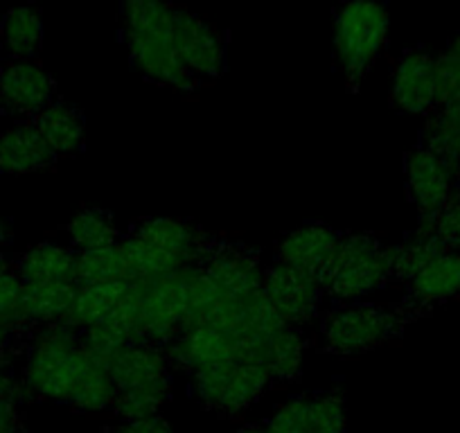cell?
<instances>
[{
  "mask_svg": "<svg viewBox=\"0 0 460 433\" xmlns=\"http://www.w3.org/2000/svg\"><path fill=\"white\" fill-rule=\"evenodd\" d=\"M10 226H7L5 216L0 215V249H5L7 244H10Z\"/></svg>",
  "mask_w": 460,
  "mask_h": 433,
  "instance_id": "cell-35",
  "label": "cell"
},
{
  "mask_svg": "<svg viewBox=\"0 0 460 433\" xmlns=\"http://www.w3.org/2000/svg\"><path fill=\"white\" fill-rule=\"evenodd\" d=\"M269 433H345V402L339 391L291 397L264 422Z\"/></svg>",
  "mask_w": 460,
  "mask_h": 433,
  "instance_id": "cell-12",
  "label": "cell"
},
{
  "mask_svg": "<svg viewBox=\"0 0 460 433\" xmlns=\"http://www.w3.org/2000/svg\"><path fill=\"white\" fill-rule=\"evenodd\" d=\"M129 287L131 282L77 287V294H75L73 305H70V312L66 314V318L61 323L68 325L70 330H75V332H82V330L91 328L95 323L104 321L118 307V303H120L122 296L127 294Z\"/></svg>",
  "mask_w": 460,
  "mask_h": 433,
  "instance_id": "cell-24",
  "label": "cell"
},
{
  "mask_svg": "<svg viewBox=\"0 0 460 433\" xmlns=\"http://www.w3.org/2000/svg\"><path fill=\"white\" fill-rule=\"evenodd\" d=\"M165 355L172 368L192 375L212 364L237 359V346L226 334L212 328H190L167 346Z\"/></svg>",
  "mask_w": 460,
  "mask_h": 433,
  "instance_id": "cell-19",
  "label": "cell"
},
{
  "mask_svg": "<svg viewBox=\"0 0 460 433\" xmlns=\"http://www.w3.org/2000/svg\"><path fill=\"white\" fill-rule=\"evenodd\" d=\"M102 433H176L161 415L145 420H131V422H118L102 429Z\"/></svg>",
  "mask_w": 460,
  "mask_h": 433,
  "instance_id": "cell-33",
  "label": "cell"
},
{
  "mask_svg": "<svg viewBox=\"0 0 460 433\" xmlns=\"http://www.w3.org/2000/svg\"><path fill=\"white\" fill-rule=\"evenodd\" d=\"M109 282H134L129 262H127L120 244L111 246V249L77 253L75 287L109 285Z\"/></svg>",
  "mask_w": 460,
  "mask_h": 433,
  "instance_id": "cell-27",
  "label": "cell"
},
{
  "mask_svg": "<svg viewBox=\"0 0 460 433\" xmlns=\"http://www.w3.org/2000/svg\"><path fill=\"white\" fill-rule=\"evenodd\" d=\"M59 163L30 120L0 134V174L23 176L52 170Z\"/></svg>",
  "mask_w": 460,
  "mask_h": 433,
  "instance_id": "cell-18",
  "label": "cell"
},
{
  "mask_svg": "<svg viewBox=\"0 0 460 433\" xmlns=\"http://www.w3.org/2000/svg\"><path fill=\"white\" fill-rule=\"evenodd\" d=\"M21 361L19 379L28 397L84 413L113 409L118 391L109 370L84 352L79 334L64 323L32 330Z\"/></svg>",
  "mask_w": 460,
  "mask_h": 433,
  "instance_id": "cell-1",
  "label": "cell"
},
{
  "mask_svg": "<svg viewBox=\"0 0 460 433\" xmlns=\"http://www.w3.org/2000/svg\"><path fill=\"white\" fill-rule=\"evenodd\" d=\"M30 122L41 134V138L46 140V145L55 152L57 158L73 156L84 147L86 120H84L77 106L68 104V102L55 100L46 111L39 113Z\"/></svg>",
  "mask_w": 460,
  "mask_h": 433,
  "instance_id": "cell-21",
  "label": "cell"
},
{
  "mask_svg": "<svg viewBox=\"0 0 460 433\" xmlns=\"http://www.w3.org/2000/svg\"><path fill=\"white\" fill-rule=\"evenodd\" d=\"M12 264H14V260H10V258H7L5 249H0V273L10 271V269H12Z\"/></svg>",
  "mask_w": 460,
  "mask_h": 433,
  "instance_id": "cell-37",
  "label": "cell"
},
{
  "mask_svg": "<svg viewBox=\"0 0 460 433\" xmlns=\"http://www.w3.org/2000/svg\"><path fill=\"white\" fill-rule=\"evenodd\" d=\"M19 422V402L7 395H0V433H12Z\"/></svg>",
  "mask_w": 460,
  "mask_h": 433,
  "instance_id": "cell-34",
  "label": "cell"
},
{
  "mask_svg": "<svg viewBox=\"0 0 460 433\" xmlns=\"http://www.w3.org/2000/svg\"><path fill=\"white\" fill-rule=\"evenodd\" d=\"M454 181H456V190H460V161L454 165Z\"/></svg>",
  "mask_w": 460,
  "mask_h": 433,
  "instance_id": "cell-38",
  "label": "cell"
},
{
  "mask_svg": "<svg viewBox=\"0 0 460 433\" xmlns=\"http://www.w3.org/2000/svg\"><path fill=\"white\" fill-rule=\"evenodd\" d=\"M404 305L415 321L427 316L433 307L460 296V251H447L429 262L413 280L404 285Z\"/></svg>",
  "mask_w": 460,
  "mask_h": 433,
  "instance_id": "cell-17",
  "label": "cell"
},
{
  "mask_svg": "<svg viewBox=\"0 0 460 433\" xmlns=\"http://www.w3.org/2000/svg\"><path fill=\"white\" fill-rule=\"evenodd\" d=\"M307 346V339L303 337L298 328H282L273 334L264 355V368L271 375L273 384L296 382L303 370V352Z\"/></svg>",
  "mask_w": 460,
  "mask_h": 433,
  "instance_id": "cell-28",
  "label": "cell"
},
{
  "mask_svg": "<svg viewBox=\"0 0 460 433\" xmlns=\"http://www.w3.org/2000/svg\"><path fill=\"white\" fill-rule=\"evenodd\" d=\"M12 433H30V431H28V429H23V427H16Z\"/></svg>",
  "mask_w": 460,
  "mask_h": 433,
  "instance_id": "cell-39",
  "label": "cell"
},
{
  "mask_svg": "<svg viewBox=\"0 0 460 433\" xmlns=\"http://www.w3.org/2000/svg\"><path fill=\"white\" fill-rule=\"evenodd\" d=\"M127 235L138 237L174 260L181 269L194 267L217 233H208L194 224L167 216H145L129 226Z\"/></svg>",
  "mask_w": 460,
  "mask_h": 433,
  "instance_id": "cell-15",
  "label": "cell"
},
{
  "mask_svg": "<svg viewBox=\"0 0 460 433\" xmlns=\"http://www.w3.org/2000/svg\"><path fill=\"white\" fill-rule=\"evenodd\" d=\"M219 291L230 296H251L262 291V255L242 242L215 235L199 262L194 264Z\"/></svg>",
  "mask_w": 460,
  "mask_h": 433,
  "instance_id": "cell-9",
  "label": "cell"
},
{
  "mask_svg": "<svg viewBox=\"0 0 460 433\" xmlns=\"http://www.w3.org/2000/svg\"><path fill=\"white\" fill-rule=\"evenodd\" d=\"M393 285V246L375 233H343L323 278V294L341 305Z\"/></svg>",
  "mask_w": 460,
  "mask_h": 433,
  "instance_id": "cell-5",
  "label": "cell"
},
{
  "mask_svg": "<svg viewBox=\"0 0 460 433\" xmlns=\"http://www.w3.org/2000/svg\"><path fill=\"white\" fill-rule=\"evenodd\" d=\"M32 332H23L0 323V361H16L23 357L25 346Z\"/></svg>",
  "mask_w": 460,
  "mask_h": 433,
  "instance_id": "cell-32",
  "label": "cell"
},
{
  "mask_svg": "<svg viewBox=\"0 0 460 433\" xmlns=\"http://www.w3.org/2000/svg\"><path fill=\"white\" fill-rule=\"evenodd\" d=\"M433 228L449 251H460V190H454L445 206L433 216Z\"/></svg>",
  "mask_w": 460,
  "mask_h": 433,
  "instance_id": "cell-31",
  "label": "cell"
},
{
  "mask_svg": "<svg viewBox=\"0 0 460 433\" xmlns=\"http://www.w3.org/2000/svg\"><path fill=\"white\" fill-rule=\"evenodd\" d=\"M23 291L25 285L16 276L14 264L10 271L0 273V323L23 332H32L23 321Z\"/></svg>",
  "mask_w": 460,
  "mask_h": 433,
  "instance_id": "cell-30",
  "label": "cell"
},
{
  "mask_svg": "<svg viewBox=\"0 0 460 433\" xmlns=\"http://www.w3.org/2000/svg\"><path fill=\"white\" fill-rule=\"evenodd\" d=\"M57 100V82L39 59L5 61L0 77V111L32 120Z\"/></svg>",
  "mask_w": 460,
  "mask_h": 433,
  "instance_id": "cell-11",
  "label": "cell"
},
{
  "mask_svg": "<svg viewBox=\"0 0 460 433\" xmlns=\"http://www.w3.org/2000/svg\"><path fill=\"white\" fill-rule=\"evenodd\" d=\"M77 287L75 285H50V287H25L23 291V321L30 330L55 325L70 312Z\"/></svg>",
  "mask_w": 460,
  "mask_h": 433,
  "instance_id": "cell-26",
  "label": "cell"
},
{
  "mask_svg": "<svg viewBox=\"0 0 460 433\" xmlns=\"http://www.w3.org/2000/svg\"><path fill=\"white\" fill-rule=\"evenodd\" d=\"M77 253L70 246L41 242L14 260V271L25 287L75 285Z\"/></svg>",
  "mask_w": 460,
  "mask_h": 433,
  "instance_id": "cell-20",
  "label": "cell"
},
{
  "mask_svg": "<svg viewBox=\"0 0 460 433\" xmlns=\"http://www.w3.org/2000/svg\"><path fill=\"white\" fill-rule=\"evenodd\" d=\"M415 321L404 303L341 305L323 316L316 348L323 355L355 357L395 343Z\"/></svg>",
  "mask_w": 460,
  "mask_h": 433,
  "instance_id": "cell-3",
  "label": "cell"
},
{
  "mask_svg": "<svg viewBox=\"0 0 460 433\" xmlns=\"http://www.w3.org/2000/svg\"><path fill=\"white\" fill-rule=\"evenodd\" d=\"M0 43L14 61L37 59L43 46V19L39 7L21 5L0 21Z\"/></svg>",
  "mask_w": 460,
  "mask_h": 433,
  "instance_id": "cell-23",
  "label": "cell"
},
{
  "mask_svg": "<svg viewBox=\"0 0 460 433\" xmlns=\"http://www.w3.org/2000/svg\"><path fill=\"white\" fill-rule=\"evenodd\" d=\"M404 181L409 201L420 216H436L456 190L454 167L422 145L406 152Z\"/></svg>",
  "mask_w": 460,
  "mask_h": 433,
  "instance_id": "cell-13",
  "label": "cell"
},
{
  "mask_svg": "<svg viewBox=\"0 0 460 433\" xmlns=\"http://www.w3.org/2000/svg\"><path fill=\"white\" fill-rule=\"evenodd\" d=\"M262 296L287 325L298 330L321 316L325 298L318 278L278 262L264 271Z\"/></svg>",
  "mask_w": 460,
  "mask_h": 433,
  "instance_id": "cell-10",
  "label": "cell"
},
{
  "mask_svg": "<svg viewBox=\"0 0 460 433\" xmlns=\"http://www.w3.org/2000/svg\"><path fill=\"white\" fill-rule=\"evenodd\" d=\"M273 386L269 370L249 361H221L192 373V391L199 404L221 418H240Z\"/></svg>",
  "mask_w": 460,
  "mask_h": 433,
  "instance_id": "cell-7",
  "label": "cell"
},
{
  "mask_svg": "<svg viewBox=\"0 0 460 433\" xmlns=\"http://www.w3.org/2000/svg\"><path fill=\"white\" fill-rule=\"evenodd\" d=\"M391 102L404 113L436 111V57L427 48H409L393 64Z\"/></svg>",
  "mask_w": 460,
  "mask_h": 433,
  "instance_id": "cell-14",
  "label": "cell"
},
{
  "mask_svg": "<svg viewBox=\"0 0 460 433\" xmlns=\"http://www.w3.org/2000/svg\"><path fill=\"white\" fill-rule=\"evenodd\" d=\"M343 233L327 224H305L287 233L276 246V262L318 278L323 285Z\"/></svg>",
  "mask_w": 460,
  "mask_h": 433,
  "instance_id": "cell-16",
  "label": "cell"
},
{
  "mask_svg": "<svg viewBox=\"0 0 460 433\" xmlns=\"http://www.w3.org/2000/svg\"><path fill=\"white\" fill-rule=\"evenodd\" d=\"M0 77H3V64H0Z\"/></svg>",
  "mask_w": 460,
  "mask_h": 433,
  "instance_id": "cell-40",
  "label": "cell"
},
{
  "mask_svg": "<svg viewBox=\"0 0 460 433\" xmlns=\"http://www.w3.org/2000/svg\"><path fill=\"white\" fill-rule=\"evenodd\" d=\"M391 14L379 3L355 0L334 12V59L345 88L357 93L388 41Z\"/></svg>",
  "mask_w": 460,
  "mask_h": 433,
  "instance_id": "cell-6",
  "label": "cell"
},
{
  "mask_svg": "<svg viewBox=\"0 0 460 433\" xmlns=\"http://www.w3.org/2000/svg\"><path fill=\"white\" fill-rule=\"evenodd\" d=\"M70 249L75 253H88V251H102L118 246L122 233L115 224L113 215L104 208H84L66 224Z\"/></svg>",
  "mask_w": 460,
  "mask_h": 433,
  "instance_id": "cell-25",
  "label": "cell"
},
{
  "mask_svg": "<svg viewBox=\"0 0 460 433\" xmlns=\"http://www.w3.org/2000/svg\"><path fill=\"white\" fill-rule=\"evenodd\" d=\"M174 7L158 0H129L120 7V32L134 68L147 82L179 93L203 86L181 61L174 41Z\"/></svg>",
  "mask_w": 460,
  "mask_h": 433,
  "instance_id": "cell-2",
  "label": "cell"
},
{
  "mask_svg": "<svg viewBox=\"0 0 460 433\" xmlns=\"http://www.w3.org/2000/svg\"><path fill=\"white\" fill-rule=\"evenodd\" d=\"M235 433H269V429L264 424H246V427L237 429Z\"/></svg>",
  "mask_w": 460,
  "mask_h": 433,
  "instance_id": "cell-36",
  "label": "cell"
},
{
  "mask_svg": "<svg viewBox=\"0 0 460 433\" xmlns=\"http://www.w3.org/2000/svg\"><path fill=\"white\" fill-rule=\"evenodd\" d=\"M447 251L449 249L436 235L433 216H418L413 233H409L400 244H393V285H406L413 280L429 262Z\"/></svg>",
  "mask_w": 460,
  "mask_h": 433,
  "instance_id": "cell-22",
  "label": "cell"
},
{
  "mask_svg": "<svg viewBox=\"0 0 460 433\" xmlns=\"http://www.w3.org/2000/svg\"><path fill=\"white\" fill-rule=\"evenodd\" d=\"M106 370L118 391L111 411L122 422L154 418L172 397L174 368L161 348L145 346V343L122 348L106 364Z\"/></svg>",
  "mask_w": 460,
  "mask_h": 433,
  "instance_id": "cell-4",
  "label": "cell"
},
{
  "mask_svg": "<svg viewBox=\"0 0 460 433\" xmlns=\"http://www.w3.org/2000/svg\"><path fill=\"white\" fill-rule=\"evenodd\" d=\"M436 109L460 97V32L451 39L449 48L436 57Z\"/></svg>",
  "mask_w": 460,
  "mask_h": 433,
  "instance_id": "cell-29",
  "label": "cell"
},
{
  "mask_svg": "<svg viewBox=\"0 0 460 433\" xmlns=\"http://www.w3.org/2000/svg\"><path fill=\"white\" fill-rule=\"evenodd\" d=\"M174 41L185 68L201 84L224 75L228 64L230 34L194 12L174 7Z\"/></svg>",
  "mask_w": 460,
  "mask_h": 433,
  "instance_id": "cell-8",
  "label": "cell"
}]
</instances>
